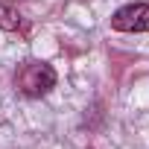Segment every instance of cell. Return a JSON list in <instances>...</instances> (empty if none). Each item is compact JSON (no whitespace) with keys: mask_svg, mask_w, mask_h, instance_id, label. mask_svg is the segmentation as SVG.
I'll return each instance as SVG.
<instances>
[{"mask_svg":"<svg viewBox=\"0 0 149 149\" xmlns=\"http://www.w3.org/2000/svg\"><path fill=\"white\" fill-rule=\"evenodd\" d=\"M15 88L24 97H44L50 88H56V70L47 61H24L15 73Z\"/></svg>","mask_w":149,"mask_h":149,"instance_id":"1","label":"cell"},{"mask_svg":"<svg viewBox=\"0 0 149 149\" xmlns=\"http://www.w3.org/2000/svg\"><path fill=\"white\" fill-rule=\"evenodd\" d=\"M111 26L117 32H149V3H129L117 9Z\"/></svg>","mask_w":149,"mask_h":149,"instance_id":"2","label":"cell"},{"mask_svg":"<svg viewBox=\"0 0 149 149\" xmlns=\"http://www.w3.org/2000/svg\"><path fill=\"white\" fill-rule=\"evenodd\" d=\"M0 26L3 29H18L21 26V15L12 6H0Z\"/></svg>","mask_w":149,"mask_h":149,"instance_id":"3","label":"cell"}]
</instances>
